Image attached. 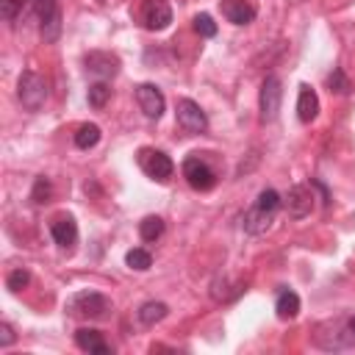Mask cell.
Listing matches in <instances>:
<instances>
[{
	"label": "cell",
	"mask_w": 355,
	"mask_h": 355,
	"mask_svg": "<svg viewBox=\"0 0 355 355\" xmlns=\"http://www.w3.org/2000/svg\"><path fill=\"white\" fill-rule=\"evenodd\" d=\"M67 311L72 316H86V319H103L111 311V300L100 291H78L67 300Z\"/></svg>",
	"instance_id": "6da1fadb"
},
{
	"label": "cell",
	"mask_w": 355,
	"mask_h": 355,
	"mask_svg": "<svg viewBox=\"0 0 355 355\" xmlns=\"http://www.w3.org/2000/svg\"><path fill=\"white\" fill-rule=\"evenodd\" d=\"M17 97H19V103L28 111H39L44 105V100H47V83H44V78L39 72H33V69H25L19 75V83H17Z\"/></svg>",
	"instance_id": "7a4b0ae2"
},
{
	"label": "cell",
	"mask_w": 355,
	"mask_h": 355,
	"mask_svg": "<svg viewBox=\"0 0 355 355\" xmlns=\"http://www.w3.org/2000/svg\"><path fill=\"white\" fill-rule=\"evenodd\" d=\"M280 100H283V86L277 75H266L261 83V94H258V108H261V119L263 122H275L280 114Z\"/></svg>",
	"instance_id": "3957f363"
},
{
	"label": "cell",
	"mask_w": 355,
	"mask_h": 355,
	"mask_svg": "<svg viewBox=\"0 0 355 355\" xmlns=\"http://www.w3.org/2000/svg\"><path fill=\"white\" fill-rule=\"evenodd\" d=\"M183 178L189 180V186H191L194 191H208V189L216 186V172H214V169L208 166V161L200 158V155H189V158L183 161Z\"/></svg>",
	"instance_id": "277c9868"
},
{
	"label": "cell",
	"mask_w": 355,
	"mask_h": 355,
	"mask_svg": "<svg viewBox=\"0 0 355 355\" xmlns=\"http://www.w3.org/2000/svg\"><path fill=\"white\" fill-rule=\"evenodd\" d=\"M39 14V31L44 42H55L61 36V8L55 0H36Z\"/></svg>",
	"instance_id": "5b68a950"
},
{
	"label": "cell",
	"mask_w": 355,
	"mask_h": 355,
	"mask_svg": "<svg viewBox=\"0 0 355 355\" xmlns=\"http://www.w3.org/2000/svg\"><path fill=\"white\" fill-rule=\"evenodd\" d=\"M139 166L150 175V178H155V180H169L172 178V161H169V155L166 153H161V150H141L139 153Z\"/></svg>",
	"instance_id": "8992f818"
},
{
	"label": "cell",
	"mask_w": 355,
	"mask_h": 355,
	"mask_svg": "<svg viewBox=\"0 0 355 355\" xmlns=\"http://www.w3.org/2000/svg\"><path fill=\"white\" fill-rule=\"evenodd\" d=\"M136 103H139V108L144 111L147 119H161L164 105H166L161 89L153 86V83H139V86H136Z\"/></svg>",
	"instance_id": "52a82bcc"
},
{
	"label": "cell",
	"mask_w": 355,
	"mask_h": 355,
	"mask_svg": "<svg viewBox=\"0 0 355 355\" xmlns=\"http://www.w3.org/2000/svg\"><path fill=\"white\" fill-rule=\"evenodd\" d=\"M178 122H180V128L189 130V133H202V130L208 128L205 111H202L194 100H189V97L178 100Z\"/></svg>",
	"instance_id": "ba28073f"
},
{
	"label": "cell",
	"mask_w": 355,
	"mask_h": 355,
	"mask_svg": "<svg viewBox=\"0 0 355 355\" xmlns=\"http://www.w3.org/2000/svg\"><path fill=\"white\" fill-rule=\"evenodd\" d=\"M283 202H286V208H288V216L302 219V216H308V214L313 211V191H311V186L297 183V186L288 189V194H286Z\"/></svg>",
	"instance_id": "9c48e42d"
},
{
	"label": "cell",
	"mask_w": 355,
	"mask_h": 355,
	"mask_svg": "<svg viewBox=\"0 0 355 355\" xmlns=\"http://www.w3.org/2000/svg\"><path fill=\"white\" fill-rule=\"evenodd\" d=\"M272 222H275V211H266V208H261L258 202H252V205L244 211V216H241V227H244L250 236L266 233V230L272 227Z\"/></svg>",
	"instance_id": "30bf717a"
},
{
	"label": "cell",
	"mask_w": 355,
	"mask_h": 355,
	"mask_svg": "<svg viewBox=\"0 0 355 355\" xmlns=\"http://www.w3.org/2000/svg\"><path fill=\"white\" fill-rule=\"evenodd\" d=\"M86 69L92 75H97L100 80H108L119 72V58L114 53H103V50H94L86 55Z\"/></svg>",
	"instance_id": "8fae6325"
},
{
	"label": "cell",
	"mask_w": 355,
	"mask_h": 355,
	"mask_svg": "<svg viewBox=\"0 0 355 355\" xmlns=\"http://www.w3.org/2000/svg\"><path fill=\"white\" fill-rule=\"evenodd\" d=\"M172 22V8L166 0H147L144 3V25L150 31H164Z\"/></svg>",
	"instance_id": "7c38bea8"
},
{
	"label": "cell",
	"mask_w": 355,
	"mask_h": 355,
	"mask_svg": "<svg viewBox=\"0 0 355 355\" xmlns=\"http://www.w3.org/2000/svg\"><path fill=\"white\" fill-rule=\"evenodd\" d=\"M50 233H53V241L61 247V250H72L75 241H78V225L72 216H61L50 225Z\"/></svg>",
	"instance_id": "4fadbf2b"
},
{
	"label": "cell",
	"mask_w": 355,
	"mask_h": 355,
	"mask_svg": "<svg viewBox=\"0 0 355 355\" xmlns=\"http://www.w3.org/2000/svg\"><path fill=\"white\" fill-rule=\"evenodd\" d=\"M219 8L233 25H250L255 19V6H250L247 0H222Z\"/></svg>",
	"instance_id": "5bb4252c"
},
{
	"label": "cell",
	"mask_w": 355,
	"mask_h": 355,
	"mask_svg": "<svg viewBox=\"0 0 355 355\" xmlns=\"http://www.w3.org/2000/svg\"><path fill=\"white\" fill-rule=\"evenodd\" d=\"M75 344L83 349V352H97V355H108L111 347L103 341V333L94 330V327H80L75 333Z\"/></svg>",
	"instance_id": "9a60e30c"
},
{
	"label": "cell",
	"mask_w": 355,
	"mask_h": 355,
	"mask_svg": "<svg viewBox=\"0 0 355 355\" xmlns=\"http://www.w3.org/2000/svg\"><path fill=\"white\" fill-rule=\"evenodd\" d=\"M319 114V97L311 86H300V97H297V116L300 122H313Z\"/></svg>",
	"instance_id": "2e32d148"
},
{
	"label": "cell",
	"mask_w": 355,
	"mask_h": 355,
	"mask_svg": "<svg viewBox=\"0 0 355 355\" xmlns=\"http://www.w3.org/2000/svg\"><path fill=\"white\" fill-rule=\"evenodd\" d=\"M275 311H277L280 319H294V316L300 313V297H297L294 291L283 288V291L277 294V300H275Z\"/></svg>",
	"instance_id": "e0dca14e"
},
{
	"label": "cell",
	"mask_w": 355,
	"mask_h": 355,
	"mask_svg": "<svg viewBox=\"0 0 355 355\" xmlns=\"http://www.w3.org/2000/svg\"><path fill=\"white\" fill-rule=\"evenodd\" d=\"M166 313H169V308H166L164 302L150 300V302H144V305L139 308V313H136V316H139V322H141L144 327H153V324H155V322H161Z\"/></svg>",
	"instance_id": "ac0fdd59"
},
{
	"label": "cell",
	"mask_w": 355,
	"mask_h": 355,
	"mask_svg": "<svg viewBox=\"0 0 355 355\" xmlns=\"http://www.w3.org/2000/svg\"><path fill=\"white\" fill-rule=\"evenodd\" d=\"M97 141H100V128H97V125L86 122V125L78 128V133H75V147H80V150H92Z\"/></svg>",
	"instance_id": "d6986e66"
},
{
	"label": "cell",
	"mask_w": 355,
	"mask_h": 355,
	"mask_svg": "<svg viewBox=\"0 0 355 355\" xmlns=\"http://www.w3.org/2000/svg\"><path fill=\"white\" fill-rule=\"evenodd\" d=\"M108 97H111V86H108L105 80H97V83H92V86H89L86 100H89V105H92V108H103V105L108 103Z\"/></svg>",
	"instance_id": "ffe728a7"
},
{
	"label": "cell",
	"mask_w": 355,
	"mask_h": 355,
	"mask_svg": "<svg viewBox=\"0 0 355 355\" xmlns=\"http://www.w3.org/2000/svg\"><path fill=\"white\" fill-rule=\"evenodd\" d=\"M139 233H141L144 241L161 239V233H164V219H161V216H144L141 225H139Z\"/></svg>",
	"instance_id": "44dd1931"
},
{
	"label": "cell",
	"mask_w": 355,
	"mask_h": 355,
	"mask_svg": "<svg viewBox=\"0 0 355 355\" xmlns=\"http://www.w3.org/2000/svg\"><path fill=\"white\" fill-rule=\"evenodd\" d=\"M125 263H128L130 269H136V272H144V269H150V263H153V255H150L144 247H133V250H128V255H125Z\"/></svg>",
	"instance_id": "7402d4cb"
},
{
	"label": "cell",
	"mask_w": 355,
	"mask_h": 355,
	"mask_svg": "<svg viewBox=\"0 0 355 355\" xmlns=\"http://www.w3.org/2000/svg\"><path fill=\"white\" fill-rule=\"evenodd\" d=\"M327 86H330V92H336V94H347V92H349V80H347L344 69L336 67V69L327 75Z\"/></svg>",
	"instance_id": "603a6c76"
},
{
	"label": "cell",
	"mask_w": 355,
	"mask_h": 355,
	"mask_svg": "<svg viewBox=\"0 0 355 355\" xmlns=\"http://www.w3.org/2000/svg\"><path fill=\"white\" fill-rule=\"evenodd\" d=\"M255 202H258L261 208H266V211H275V214H277V208L283 205V200H280V194H277L275 189H263Z\"/></svg>",
	"instance_id": "cb8c5ba5"
},
{
	"label": "cell",
	"mask_w": 355,
	"mask_h": 355,
	"mask_svg": "<svg viewBox=\"0 0 355 355\" xmlns=\"http://www.w3.org/2000/svg\"><path fill=\"white\" fill-rule=\"evenodd\" d=\"M194 31H197L200 36L211 39V36H216V22H214L208 14H197V17H194Z\"/></svg>",
	"instance_id": "d4e9b609"
},
{
	"label": "cell",
	"mask_w": 355,
	"mask_h": 355,
	"mask_svg": "<svg viewBox=\"0 0 355 355\" xmlns=\"http://www.w3.org/2000/svg\"><path fill=\"white\" fill-rule=\"evenodd\" d=\"M28 283H31V272H28V269H14V272L8 275V280H6V286H8L11 291L25 288Z\"/></svg>",
	"instance_id": "484cf974"
},
{
	"label": "cell",
	"mask_w": 355,
	"mask_h": 355,
	"mask_svg": "<svg viewBox=\"0 0 355 355\" xmlns=\"http://www.w3.org/2000/svg\"><path fill=\"white\" fill-rule=\"evenodd\" d=\"M47 197H50V180L47 178H36L33 191H31V200L42 205V202H47Z\"/></svg>",
	"instance_id": "4316f807"
},
{
	"label": "cell",
	"mask_w": 355,
	"mask_h": 355,
	"mask_svg": "<svg viewBox=\"0 0 355 355\" xmlns=\"http://www.w3.org/2000/svg\"><path fill=\"white\" fill-rule=\"evenodd\" d=\"M0 8H3V19L11 22L17 17V11H19V0H0Z\"/></svg>",
	"instance_id": "83f0119b"
},
{
	"label": "cell",
	"mask_w": 355,
	"mask_h": 355,
	"mask_svg": "<svg viewBox=\"0 0 355 355\" xmlns=\"http://www.w3.org/2000/svg\"><path fill=\"white\" fill-rule=\"evenodd\" d=\"M14 341V330H11V324H0V347H8Z\"/></svg>",
	"instance_id": "f1b7e54d"
},
{
	"label": "cell",
	"mask_w": 355,
	"mask_h": 355,
	"mask_svg": "<svg viewBox=\"0 0 355 355\" xmlns=\"http://www.w3.org/2000/svg\"><path fill=\"white\" fill-rule=\"evenodd\" d=\"M347 327H349V333L355 336V316H349V322H347Z\"/></svg>",
	"instance_id": "f546056e"
}]
</instances>
